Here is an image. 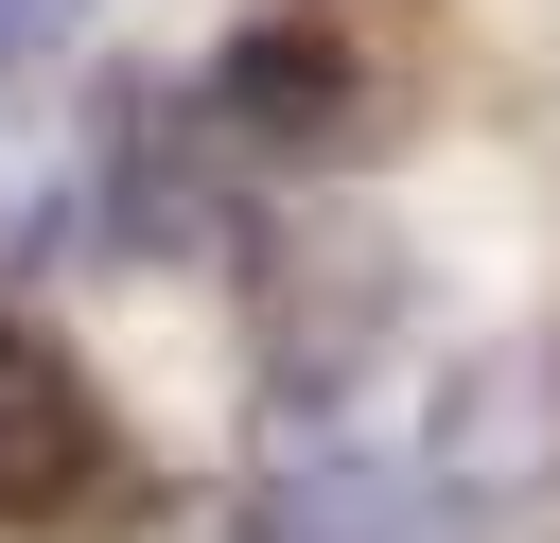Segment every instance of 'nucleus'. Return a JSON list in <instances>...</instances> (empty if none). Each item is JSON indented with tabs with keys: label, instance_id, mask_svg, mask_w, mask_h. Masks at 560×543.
I'll list each match as a JSON object with an SVG mask.
<instances>
[{
	"label": "nucleus",
	"instance_id": "nucleus-2",
	"mask_svg": "<svg viewBox=\"0 0 560 543\" xmlns=\"http://www.w3.org/2000/svg\"><path fill=\"white\" fill-rule=\"evenodd\" d=\"M210 105H228V140H262V158H332V140H368V88H350V53H332L315 18L245 35V53L210 70Z\"/></svg>",
	"mask_w": 560,
	"mask_h": 543
},
{
	"label": "nucleus",
	"instance_id": "nucleus-4",
	"mask_svg": "<svg viewBox=\"0 0 560 543\" xmlns=\"http://www.w3.org/2000/svg\"><path fill=\"white\" fill-rule=\"evenodd\" d=\"M262 543H455L402 473H298L280 508H262Z\"/></svg>",
	"mask_w": 560,
	"mask_h": 543
},
{
	"label": "nucleus",
	"instance_id": "nucleus-1",
	"mask_svg": "<svg viewBox=\"0 0 560 543\" xmlns=\"http://www.w3.org/2000/svg\"><path fill=\"white\" fill-rule=\"evenodd\" d=\"M88 473H105V403H88V368H70L35 315H0V525L88 508Z\"/></svg>",
	"mask_w": 560,
	"mask_h": 543
},
{
	"label": "nucleus",
	"instance_id": "nucleus-5",
	"mask_svg": "<svg viewBox=\"0 0 560 543\" xmlns=\"http://www.w3.org/2000/svg\"><path fill=\"white\" fill-rule=\"evenodd\" d=\"M52 35H70V0H0V70H35Z\"/></svg>",
	"mask_w": 560,
	"mask_h": 543
},
{
	"label": "nucleus",
	"instance_id": "nucleus-3",
	"mask_svg": "<svg viewBox=\"0 0 560 543\" xmlns=\"http://www.w3.org/2000/svg\"><path fill=\"white\" fill-rule=\"evenodd\" d=\"M438 473H455V490L560 473V368H542V350H490V368L455 385V420H438Z\"/></svg>",
	"mask_w": 560,
	"mask_h": 543
}]
</instances>
